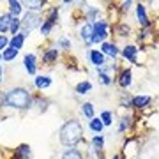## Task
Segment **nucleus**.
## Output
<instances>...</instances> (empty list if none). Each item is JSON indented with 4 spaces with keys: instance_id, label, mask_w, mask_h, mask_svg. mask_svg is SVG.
Wrapping results in <instances>:
<instances>
[{
    "instance_id": "nucleus-1",
    "label": "nucleus",
    "mask_w": 159,
    "mask_h": 159,
    "mask_svg": "<svg viewBox=\"0 0 159 159\" xmlns=\"http://www.w3.org/2000/svg\"><path fill=\"white\" fill-rule=\"evenodd\" d=\"M32 102V94L23 87H14L0 96V106H7L12 110H29Z\"/></svg>"
},
{
    "instance_id": "nucleus-2",
    "label": "nucleus",
    "mask_w": 159,
    "mask_h": 159,
    "mask_svg": "<svg viewBox=\"0 0 159 159\" xmlns=\"http://www.w3.org/2000/svg\"><path fill=\"white\" fill-rule=\"evenodd\" d=\"M58 138H60V143L64 147L76 148V145L83 140V127L76 119H71L67 122H64V125L60 127Z\"/></svg>"
},
{
    "instance_id": "nucleus-3",
    "label": "nucleus",
    "mask_w": 159,
    "mask_h": 159,
    "mask_svg": "<svg viewBox=\"0 0 159 159\" xmlns=\"http://www.w3.org/2000/svg\"><path fill=\"white\" fill-rule=\"evenodd\" d=\"M41 23H43V20H41L39 12H25V16L21 18V34L27 37L34 29H39Z\"/></svg>"
},
{
    "instance_id": "nucleus-4",
    "label": "nucleus",
    "mask_w": 159,
    "mask_h": 159,
    "mask_svg": "<svg viewBox=\"0 0 159 159\" xmlns=\"http://www.w3.org/2000/svg\"><path fill=\"white\" fill-rule=\"evenodd\" d=\"M108 37V21L106 20H97L92 23V44L104 43Z\"/></svg>"
},
{
    "instance_id": "nucleus-5",
    "label": "nucleus",
    "mask_w": 159,
    "mask_h": 159,
    "mask_svg": "<svg viewBox=\"0 0 159 159\" xmlns=\"http://www.w3.org/2000/svg\"><path fill=\"white\" fill-rule=\"evenodd\" d=\"M23 64H25V71L29 74L34 76L37 73V57H35L34 53H27L25 57H23Z\"/></svg>"
},
{
    "instance_id": "nucleus-6",
    "label": "nucleus",
    "mask_w": 159,
    "mask_h": 159,
    "mask_svg": "<svg viewBox=\"0 0 159 159\" xmlns=\"http://www.w3.org/2000/svg\"><path fill=\"white\" fill-rule=\"evenodd\" d=\"M89 58H90V62L94 64L97 69L102 67V66L106 64V57H104L99 50H90V51H89Z\"/></svg>"
},
{
    "instance_id": "nucleus-7",
    "label": "nucleus",
    "mask_w": 159,
    "mask_h": 159,
    "mask_svg": "<svg viewBox=\"0 0 159 159\" xmlns=\"http://www.w3.org/2000/svg\"><path fill=\"white\" fill-rule=\"evenodd\" d=\"M150 101H152L150 96H134L133 99H131V106L136 108V110H143L145 106L150 104Z\"/></svg>"
},
{
    "instance_id": "nucleus-8",
    "label": "nucleus",
    "mask_w": 159,
    "mask_h": 159,
    "mask_svg": "<svg viewBox=\"0 0 159 159\" xmlns=\"http://www.w3.org/2000/svg\"><path fill=\"white\" fill-rule=\"evenodd\" d=\"M138 48L136 46H133V44H127L122 50V55H124V58L125 60H129V62H133V64H136L138 62Z\"/></svg>"
},
{
    "instance_id": "nucleus-9",
    "label": "nucleus",
    "mask_w": 159,
    "mask_h": 159,
    "mask_svg": "<svg viewBox=\"0 0 159 159\" xmlns=\"http://www.w3.org/2000/svg\"><path fill=\"white\" fill-rule=\"evenodd\" d=\"M136 16H138L140 25H142V29H148V27H150V21H148L147 11H145V6H143V4H138L136 6Z\"/></svg>"
},
{
    "instance_id": "nucleus-10",
    "label": "nucleus",
    "mask_w": 159,
    "mask_h": 159,
    "mask_svg": "<svg viewBox=\"0 0 159 159\" xmlns=\"http://www.w3.org/2000/svg\"><path fill=\"white\" fill-rule=\"evenodd\" d=\"M99 51H101L104 57L108 55V57H111V58H115L117 55H119V48H117V44H115V43H102L101 50H99Z\"/></svg>"
},
{
    "instance_id": "nucleus-11",
    "label": "nucleus",
    "mask_w": 159,
    "mask_h": 159,
    "mask_svg": "<svg viewBox=\"0 0 159 159\" xmlns=\"http://www.w3.org/2000/svg\"><path fill=\"white\" fill-rule=\"evenodd\" d=\"M80 35L85 44H92V23H85L80 30Z\"/></svg>"
},
{
    "instance_id": "nucleus-12",
    "label": "nucleus",
    "mask_w": 159,
    "mask_h": 159,
    "mask_svg": "<svg viewBox=\"0 0 159 159\" xmlns=\"http://www.w3.org/2000/svg\"><path fill=\"white\" fill-rule=\"evenodd\" d=\"M133 83V74H131V69H124L119 76V85L122 89H127V87Z\"/></svg>"
},
{
    "instance_id": "nucleus-13",
    "label": "nucleus",
    "mask_w": 159,
    "mask_h": 159,
    "mask_svg": "<svg viewBox=\"0 0 159 159\" xmlns=\"http://www.w3.org/2000/svg\"><path fill=\"white\" fill-rule=\"evenodd\" d=\"M34 85H35V89H39V90H43V89H48V87H51V78H50V76H46V74L35 76Z\"/></svg>"
},
{
    "instance_id": "nucleus-14",
    "label": "nucleus",
    "mask_w": 159,
    "mask_h": 159,
    "mask_svg": "<svg viewBox=\"0 0 159 159\" xmlns=\"http://www.w3.org/2000/svg\"><path fill=\"white\" fill-rule=\"evenodd\" d=\"M11 21H12V16L9 14V12L0 14V34H6V32H9Z\"/></svg>"
},
{
    "instance_id": "nucleus-15",
    "label": "nucleus",
    "mask_w": 159,
    "mask_h": 159,
    "mask_svg": "<svg viewBox=\"0 0 159 159\" xmlns=\"http://www.w3.org/2000/svg\"><path fill=\"white\" fill-rule=\"evenodd\" d=\"M7 6H9V14H11V16L18 18L20 14H21V11H23V4L21 2H18V0H9Z\"/></svg>"
},
{
    "instance_id": "nucleus-16",
    "label": "nucleus",
    "mask_w": 159,
    "mask_h": 159,
    "mask_svg": "<svg viewBox=\"0 0 159 159\" xmlns=\"http://www.w3.org/2000/svg\"><path fill=\"white\" fill-rule=\"evenodd\" d=\"M23 6L29 7L30 12H39V11H43V7L46 6V2L44 0H27Z\"/></svg>"
},
{
    "instance_id": "nucleus-17",
    "label": "nucleus",
    "mask_w": 159,
    "mask_h": 159,
    "mask_svg": "<svg viewBox=\"0 0 159 159\" xmlns=\"http://www.w3.org/2000/svg\"><path fill=\"white\" fill-rule=\"evenodd\" d=\"M12 159H30V147L29 145H20V147L14 150Z\"/></svg>"
},
{
    "instance_id": "nucleus-18",
    "label": "nucleus",
    "mask_w": 159,
    "mask_h": 159,
    "mask_svg": "<svg viewBox=\"0 0 159 159\" xmlns=\"http://www.w3.org/2000/svg\"><path fill=\"white\" fill-rule=\"evenodd\" d=\"M57 58H58V50H57V48H48V50L43 53V62H44V64L55 62Z\"/></svg>"
},
{
    "instance_id": "nucleus-19",
    "label": "nucleus",
    "mask_w": 159,
    "mask_h": 159,
    "mask_svg": "<svg viewBox=\"0 0 159 159\" xmlns=\"http://www.w3.org/2000/svg\"><path fill=\"white\" fill-rule=\"evenodd\" d=\"M23 44H25V35L21 34V32H20V34H16V35H12V39L9 41V46H11V48H14V50H21L23 48Z\"/></svg>"
},
{
    "instance_id": "nucleus-20",
    "label": "nucleus",
    "mask_w": 159,
    "mask_h": 159,
    "mask_svg": "<svg viewBox=\"0 0 159 159\" xmlns=\"http://www.w3.org/2000/svg\"><path fill=\"white\" fill-rule=\"evenodd\" d=\"M58 11H60V7L58 6H53L48 9V14H46V21H50L51 25H57L58 21Z\"/></svg>"
},
{
    "instance_id": "nucleus-21",
    "label": "nucleus",
    "mask_w": 159,
    "mask_h": 159,
    "mask_svg": "<svg viewBox=\"0 0 159 159\" xmlns=\"http://www.w3.org/2000/svg\"><path fill=\"white\" fill-rule=\"evenodd\" d=\"M18 53H20L18 50H14V48H11V46H7V48L2 51L0 55H2V60H6V62H11V60H14V58L18 57Z\"/></svg>"
},
{
    "instance_id": "nucleus-22",
    "label": "nucleus",
    "mask_w": 159,
    "mask_h": 159,
    "mask_svg": "<svg viewBox=\"0 0 159 159\" xmlns=\"http://www.w3.org/2000/svg\"><path fill=\"white\" fill-rule=\"evenodd\" d=\"M60 159H83V154L80 152L78 148H67V150L62 152Z\"/></svg>"
},
{
    "instance_id": "nucleus-23",
    "label": "nucleus",
    "mask_w": 159,
    "mask_h": 159,
    "mask_svg": "<svg viewBox=\"0 0 159 159\" xmlns=\"http://www.w3.org/2000/svg\"><path fill=\"white\" fill-rule=\"evenodd\" d=\"M74 90H76V94H80V96H83V94H89V92L92 90V83L90 81H80L78 85L74 87Z\"/></svg>"
},
{
    "instance_id": "nucleus-24",
    "label": "nucleus",
    "mask_w": 159,
    "mask_h": 159,
    "mask_svg": "<svg viewBox=\"0 0 159 159\" xmlns=\"http://www.w3.org/2000/svg\"><path fill=\"white\" fill-rule=\"evenodd\" d=\"M89 127H90V131H94V133H97V134H101V131H102V127H104V124H102V120L101 119H94L89 122Z\"/></svg>"
},
{
    "instance_id": "nucleus-25",
    "label": "nucleus",
    "mask_w": 159,
    "mask_h": 159,
    "mask_svg": "<svg viewBox=\"0 0 159 159\" xmlns=\"http://www.w3.org/2000/svg\"><path fill=\"white\" fill-rule=\"evenodd\" d=\"M92 145H94L96 152H101L102 147H104V136L102 134H96V136L92 138Z\"/></svg>"
},
{
    "instance_id": "nucleus-26",
    "label": "nucleus",
    "mask_w": 159,
    "mask_h": 159,
    "mask_svg": "<svg viewBox=\"0 0 159 159\" xmlns=\"http://www.w3.org/2000/svg\"><path fill=\"white\" fill-rule=\"evenodd\" d=\"M20 29H21V20L12 16V21H11V27H9V32H11L12 35H16V34H20Z\"/></svg>"
},
{
    "instance_id": "nucleus-27",
    "label": "nucleus",
    "mask_w": 159,
    "mask_h": 159,
    "mask_svg": "<svg viewBox=\"0 0 159 159\" xmlns=\"http://www.w3.org/2000/svg\"><path fill=\"white\" fill-rule=\"evenodd\" d=\"M81 111L85 115L87 119H94V104L92 102H85V104H81Z\"/></svg>"
},
{
    "instance_id": "nucleus-28",
    "label": "nucleus",
    "mask_w": 159,
    "mask_h": 159,
    "mask_svg": "<svg viewBox=\"0 0 159 159\" xmlns=\"http://www.w3.org/2000/svg\"><path fill=\"white\" fill-rule=\"evenodd\" d=\"M53 27H55V25H51L50 21H46V20H44V21L41 23L39 30H41V34H43V35L46 37V35H50V32H51V29H53Z\"/></svg>"
},
{
    "instance_id": "nucleus-29",
    "label": "nucleus",
    "mask_w": 159,
    "mask_h": 159,
    "mask_svg": "<svg viewBox=\"0 0 159 159\" xmlns=\"http://www.w3.org/2000/svg\"><path fill=\"white\" fill-rule=\"evenodd\" d=\"M101 120H102V124L104 125H111L113 124V115H111V111H102Z\"/></svg>"
},
{
    "instance_id": "nucleus-30",
    "label": "nucleus",
    "mask_w": 159,
    "mask_h": 159,
    "mask_svg": "<svg viewBox=\"0 0 159 159\" xmlns=\"http://www.w3.org/2000/svg\"><path fill=\"white\" fill-rule=\"evenodd\" d=\"M99 73V80H101V83H104V85H111V76H110L108 73H102V71H97Z\"/></svg>"
},
{
    "instance_id": "nucleus-31",
    "label": "nucleus",
    "mask_w": 159,
    "mask_h": 159,
    "mask_svg": "<svg viewBox=\"0 0 159 159\" xmlns=\"http://www.w3.org/2000/svg\"><path fill=\"white\" fill-rule=\"evenodd\" d=\"M131 125V117H124V119L120 120V125H119V133H124L127 127Z\"/></svg>"
},
{
    "instance_id": "nucleus-32",
    "label": "nucleus",
    "mask_w": 159,
    "mask_h": 159,
    "mask_svg": "<svg viewBox=\"0 0 159 159\" xmlns=\"http://www.w3.org/2000/svg\"><path fill=\"white\" fill-rule=\"evenodd\" d=\"M117 30H119V35H120V37H124V35L129 34V30H131V29H129V25H125V23H120Z\"/></svg>"
},
{
    "instance_id": "nucleus-33",
    "label": "nucleus",
    "mask_w": 159,
    "mask_h": 159,
    "mask_svg": "<svg viewBox=\"0 0 159 159\" xmlns=\"http://www.w3.org/2000/svg\"><path fill=\"white\" fill-rule=\"evenodd\" d=\"M58 46H60L62 50H69V48H71V41H69L67 37H60V39H58Z\"/></svg>"
},
{
    "instance_id": "nucleus-34",
    "label": "nucleus",
    "mask_w": 159,
    "mask_h": 159,
    "mask_svg": "<svg viewBox=\"0 0 159 159\" xmlns=\"http://www.w3.org/2000/svg\"><path fill=\"white\" fill-rule=\"evenodd\" d=\"M9 46V39H7L6 35H0V51H4Z\"/></svg>"
},
{
    "instance_id": "nucleus-35",
    "label": "nucleus",
    "mask_w": 159,
    "mask_h": 159,
    "mask_svg": "<svg viewBox=\"0 0 159 159\" xmlns=\"http://www.w3.org/2000/svg\"><path fill=\"white\" fill-rule=\"evenodd\" d=\"M131 7V2H122V6H120V11L122 12H127Z\"/></svg>"
},
{
    "instance_id": "nucleus-36",
    "label": "nucleus",
    "mask_w": 159,
    "mask_h": 159,
    "mask_svg": "<svg viewBox=\"0 0 159 159\" xmlns=\"http://www.w3.org/2000/svg\"><path fill=\"white\" fill-rule=\"evenodd\" d=\"M2 74H4V69H2V55H0V83H2Z\"/></svg>"
},
{
    "instance_id": "nucleus-37",
    "label": "nucleus",
    "mask_w": 159,
    "mask_h": 159,
    "mask_svg": "<svg viewBox=\"0 0 159 159\" xmlns=\"http://www.w3.org/2000/svg\"><path fill=\"white\" fill-rule=\"evenodd\" d=\"M111 159H122V156H113Z\"/></svg>"
}]
</instances>
